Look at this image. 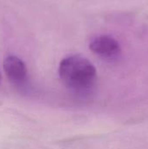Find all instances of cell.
I'll return each instance as SVG.
<instances>
[{
	"instance_id": "6da1fadb",
	"label": "cell",
	"mask_w": 148,
	"mask_h": 149,
	"mask_svg": "<svg viewBox=\"0 0 148 149\" xmlns=\"http://www.w3.org/2000/svg\"><path fill=\"white\" fill-rule=\"evenodd\" d=\"M58 73L64 84L75 90L90 88L97 78L95 66L87 58L79 55L65 58L59 64Z\"/></svg>"
},
{
	"instance_id": "7a4b0ae2",
	"label": "cell",
	"mask_w": 148,
	"mask_h": 149,
	"mask_svg": "<svg viewBox=\"0 0 148 149\" xmlns=\"http://www.w3.org/2000/svg\"><path fill=\"white\" fill-rule=\"evenodd\" d=\"M89 48L94 54L106 59H114L121 52L119 42L107 35L98 36L92 38L89 44Z\"/></svg>"
},
{
	"instance_id": "3957f363",
	"label": "cell",
	"mask_w": 148,
	"mask_h": 149,
	"mask_svg": "<svg viewBox=\"0 0 148 149\" xmlns=\"http://www.w3.org/2000/svg\"><path fill=\"white\" fill-rule=\"evenodd\" d=\"M3 70L8 79L14 83L22 82L27 75L25 64L17 57L10 55L3 61Z\"/></svg>"
},
{
	"instance_id": "277c9868",
	"label": "cell",
	"mask_w": 148,
	"mask_h": 149,
	"mask_svg": "<svg viewBox=\"0 0 148 149\" xmlns=\"http://www.w3.org/2000/svg\"><path fill=\"white\" fill-rule=\"evenodd\" d=\"M0 80H1V73H0Z\"/></svg>"
}]
</instances>
